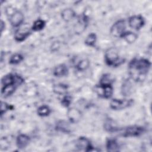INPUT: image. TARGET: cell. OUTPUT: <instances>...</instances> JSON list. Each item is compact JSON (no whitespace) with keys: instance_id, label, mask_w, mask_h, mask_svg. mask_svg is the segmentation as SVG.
Instances as JSON below:
<instances>
[{"instance_id":"cell-1","label":"cell","mask_w":152,"mask_h":152,"mask_svg":"<svg viewBox=\"0 0 152 152\" xmlns=\"http://www.w3.org/2000/svg\"><path fill=\"white\" fill-rule=\"evenodd\" d=\"M151 66V62L145 58H134L128 65L129 73L132 79L135 81H143Z\"/></svg>"},{"instance_id":"cell-2","label":"cell","mask_w":152,"mask_h":152,"mask_svg":"<svg viewBox=\"0 0 152 152\" xmlns=\"http://www.w3.org/2000/svg\"><path fill=\"white\" fill-rule=\"evenodd\" d=\"M104 61L106 64L113 67L119 66L125 62V59L121 58L119 55L117 48L111 47L107 49L104 53Z\"/></svg>"},{"instance_id":"cell-3","label":"cell","mask_w":152,"mask_h":152,"mask_svg":"<svg viewBox=\"0 0 152 152\" xmlns=\"http://www.w3.org/2000/svg\"><path fill=\"white\" fill-rule=\"evenodd\" d=\"M121 135L124 137H138L145 132V128L141 126L134 125L119 129Z\"/></svg>"},{"instance_id":"cell-4","label":"cell","mask_w":152,"mask_h":152,"mask_svg":"<svg viewBox=\"0 0 152 152\" xmlns=\"http://www.w3.org/2000/svg\"><path fill=\"white\" fill-rule=\"evenodd\" d=\"M132 99H113L110 102V107L113 110H122L132 105Z\"/></svg>"},{"instance_id":"cell-5","label":"cell","mask_w":152,"mask_h":152,"mask_svg":"<svg viewBox=\"0 0 152 152\" xmlns=\"http://www.w3.org/2000/svg\"><path fill=\"white\" fill-rule=\"evenodd\" d=\"M126 25L124 20L116 21L111 27L110 32L111 34L116 37H122L125 31Z\"/></svg>"},{"instance_id":"cell-6","label":"cell","mask_w":152,"mask_h":152,"mask_svg":"<svg viewBox=\"0 0 152 152\" xmlns=\"http://www.w3.org/2000/svg\"><path fill=\"white\" fill-rule=\"evenodd\" d=\"M31 34V29L27 24L22 25L16 30L14 33V39L18 42L24 41Z\"/></svg>"},{"instance_id":"cell-7","label":"cell","mask_w":152,"mask_h":152,"mask_svg":"<svg viewBox=\"0 0 152 152\" xmlns=\"http://www.w3.org/2000/svg\"><path fill=\"white\" fill-rule=\"evenodd\" d=\"M10 22L13 27L20 26L24 21V15L20 11L14 10L12 12L10 13Z\"/></svg>"},{"instance_id":"cell-8","label":"cell","mask_w":152,"mask_h":152,"mask_svg":"<svg viewBox=\"0 0 152 152\" xmlns=\"http://www.w3.org/2000/svg\"><path fill=\"white\" fill-rule=\"evenodd\" d=\"M76 148L78 150H84L86 151H96V150L92 146L90 141L85 137H80L76 141Z\"/></svg>"},{"instance_id":"cell-9","label":"cell","mask_w":152,"mask_h":152,"mask_svg":"<svg viewBox=\"0 0 152 152\" xmlns=\"http://www.w3.org/2000/svg\"><path fill=\"white\" fill-rule=\"evenodd\" d=\"M97 90L98 94L101 97L105 99H109L112 97L113 89L111 84H99L97 87Z\"/></svg>"},{"instance_id":"cell-10","label":"cell","mask_w":152,"mask_h":152,"mask_svg":"<svg viewBox=\"0 0 152 152\" xmlns=\"http://www.w3.org/2000/svg\"><path fill=\"white\" fill-rule=\"evenodd\" d=\"M144 24V19L141 15H134L129 17L128 20V24L129 27L137 30L141 28Z\"/></svg>"},{"instance_id":"cell-11","label":"cell","mask_w":152,"mask_h":152,"mask_svg":"<svg viewBox=\"0 0 152 152\" xmlns=\"http://www.w3.org/2000/svg\"><path fill=\"white\" fill-rule=\"evenodd\" d=\"M67 117L71 122L77 123L81 119V113L78 109L71 107L67 111Z\"/></svg>"},{"instance_id":"cell-12","label":"cell","mask_w":152,"mask_h":152,"mask_svg":"<svg viewBox=\"0 0 152 152\" xmlns=\"http://www.w3.org/2000/svg\"><path fill=\"white\" fill-rule=\"evenodd\" d=\"M19 86L17 84H8L2 86L1 88V95L3 97H7L12 94L17 87Z\"/></svg>"},{"instance_id":"cell-13","label":"cell","mask_w":152,"mask_h":152,"mask_svg":"<svg viewBox=\"0 0 152 152\" xmlns=\"http://www.w3.org/2000/svg\"><path fill=\"white\" fill-rule=\"evenodd\" d=\"M30 137L26 134H20L16 139V145L18 148H26L30 142Z\"/></svg>"},{"instance_id":"cell-14","label":"cell","mask_w":152,"mask_h":152,"mask_svg":"<svg viewBox=\"0 0 152 152\" xmlns=\"http://www.w3.org/2000/svg\"><path fill=\"white\" fill-rule=\"evenodd\" d=\"M68 74V68L65 64H59L55 67L53 74L55 77H60L66 76Z\"/></svg>"},{"instance_id":"cell-15","label":"cell","mask_w":152,"mask_h":152,"mask_svg":"<svg viewBox=\"0 0 152 152\" xmlns=\"http://www.w3.org/2000/svg\"><path fill=\"white\" fill-rule=\"evenodd\" d=\"M132 90V84L130 80L126 79L125 80L121 86V93L124 96H129Z\"/></svg>"},{"instance_id":"cell-16","label":"cell","mask_w":152,"mask_h":152,"mask_svg":"<svg viewBox=\"0 0 152 152\" xmlns=\"http://www.w3.org/2000/svg\"><path fill=\"white\" fill-rule=\"evenodd\" d=\"M106 149L107 151L110 152H116L119 151V145L117 141L113 138H109L106 141Z\"/></svg>"},{"instance_id":"cell-17","label":"cell","mask_w":152,"mask_h":152,"mask_svg":"<svg viewBox=\"0 0 152 152\" xmlns=\"http://www.w3.org/2000/svg\"><path fill=\"white\" fill-rule=\"evenodd\" d=\"M75 17V11L71 8L64 9L61 12V17L66 22L72 20Z\"/></svg>"},{"instance_id":"cell-18","label":"cell","mask_w":152,"mask_h":152,"mask_svg":"<svg viewBox=\"0 0 152 152\" xmlns=\"http://www.w3.org/2000/svg\"><path fill=\"white\" fill-rule=\"evenodd\" d=\"M55 128L56 130L64 133H69L71 132L69 124L64 120L58 121L56 124Z\"/></svg>"},{"instance_id":"cell-19","label":"cell","mask_w":152,"mask_h":152,"mask_svg":"<svg viewBox=\"0 0 152 152\" xmlns=\"http://www.w3.org/2000/svg\"><path fill=\"white\" fill-rule=\"evenodd\" d=\"M121 38L125 39V40L128 43H133L138 38V35L132 31H125Z\"/></svg>"},{"instance_id":"cell-20","label":"cell","mask_w":152,"mask_h":152,"mask_svg":"<svg viewBox=\"0 0 152 152\" xmlns=\"http://www.w3.org/2000/svg\"><path fill=\"white\" fill-rule=\"evenodd\" d=\"M68 86L62 83H59L53 86V90L54 93L58 94H64L66 93Z\"/></svg>"},{"instance_id":"cell-21","label":"cell","mask_w":152,"mask_h":152,"mask_svg":"<svg viewBox=\"0 0 152 152\" xmlns=\"http://www.w3.org/2000/svg\"><path fill=\"white\" fill-rule=\"evenodd\" d=\"M104 127V129L109 132H115L119 131L120 129L114 124V122L110 119H108L105 122Z\"/></svg>"},{"instance_id":"cell-22","label":"cell","mask_w":152,"mask_h":152,"mask_svg":"<svg viewBox=\"0 0 152 152\" xmlns=\"http://www.w3.org/2000/svg\"><path fill=\"white\" fill-rule=\"evenodd\" d=\"M46 22L41 19H37L36 20L31 27V30L35 31H38L43 30L45 27Z\"/></svg>"},{"instance_id":"cell-23","label":"cell","mask_w":152,"mask_h":152,"mask_svg":"<svg viewBox=\"0 0 152 152\" xmlns=\"http://www.w3.org/2000/svg\"><path fill=\"white\" fill-rule=\"evenodd\" d=\"M97 40V36L94 33H90L84 40L85 44L88 46H94Z\"/></svg>"},{"instance_id":"cell-24","label":"cell","mask_w":152,"mask_h":152,"mask_svg":"<svg viewBox=\"0 0 152 152\" xmlns=\"http://www.w3.org/2000/svg\"><path fill=\"white\" fill-rule=\"evenodd\" d=\"M50 109L47 105H42L38 107L37 112L40 116H47L50 113Z\"/></svg>"},{"instance_id":"cell-25","label":"cell","mask_w":152,"mask_h":152,"mask_svg":"<svg viewBox=\"0 0 152 152\" xmlns=\"http://www.w3.org/2000/svg\"><path fill=\"white\" fill-rule=\"evenodd\" d=\"M24 59L23 56L20 53H14L10 58L9 63L12 65H15L20 63Z\"/></svg>"},{"instance_id":"cell-26","label":"cell","mask_w":152,"mask_h":152,"mask_svg":"<svg viewBox=\"0 0 152 152\" xmlns=\"http://www.w3.org/2000/svg\"><path fill=\"white\" fill-rule=\"evenodd\" d=\"M90 66V61L87 59H82L76 65V68L79 71H83L86 70Z\"/></svg>"},{"instance_id":"cell-27","label":"cell","mask_w":152,"mask_h":152,"mask_svg":"<svg viewBox=\"0 0 152 152\" xmlns=\"http://www.w3.org/2000/svg\"><path fill=\"white\" fill-rule=\"evenodd\" d=\"M13 109V106L8 104L6 102H1V115L2 116L5 113H6L9 110Z\"/></svg>"},{"instance_id":"cell-28","label":"cell","mask_w":152,"mask_h":152,"mask_svg":"<svg viewBox=\"0 0 152 152\" xmlns=\"http://www.w3.org/2000/svg\"><path fill=\"white\" fill-rule=\"evenodd\" d=\"M72 102V97L69 95H65L61 100V104L65 107H68Z\"/></svg>"},{"instance_id":"cell-29","label":"cell","mask_w":152,"mask_h":152,"mask_svg":"<svg viewBox=\"0 0 152 152\" xmlns=\"http://www.w3.org/2000/svg\"><path fill=\"white\" fill-rule=\"evenodd\" d=\"M5 23L1 20V33L3 32V30L5 29Z\"/></svg>"}]
</instances>
